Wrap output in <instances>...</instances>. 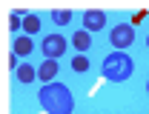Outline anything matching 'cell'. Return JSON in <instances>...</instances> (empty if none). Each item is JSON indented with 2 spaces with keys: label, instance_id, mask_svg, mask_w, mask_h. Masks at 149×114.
<instances>
[{
  "label": "cell",
  "instance_id": "cell-1",
  "mask_svg": "<svg viewBox=\"0 0 149 114\" xmlns=\"http://www.w3.org/2000/svg\"><path fill=\"white\" fill-rule=\"evenodd\" d=\"M40 109L46 114H72L74 111V97L69 91V86H63V83H46L43 89H40Z\"/></svg>",
  "mask_w": 149,
  "mask_h": 114
},
{
  "label": "cell",
  "instance_id": "cell-2",
  "mask_svg": "<svg viewBox=\"0 0 149 114\" xmlns=\"http://www.w3.org/2000/svg\"><path fill=\"white\" fill-rule=\"evenodd\" d=\"M100 71H103V77H106L109 83H123V80H129V77H132L135 63H132V57L126 54V52H112V54L103 57Z\"/></svg>",
  "mask_w": 149,
  "mask_h": 114
},
{
  "label": "cell",
  "instance_id": "cell-3",
  "mask_svg": "<svg viewBox=\"0 0 149 114\" xmlns=\"http://www.w3.org/2000/svg\"><path fill=\"white\" fill-rule=\"evenodd\" d=\"M109 40H112V46H115V52H126L132 43H135V29H132V23L115 26L109 32Z\"/></svg>",
  "mask_w": 149,
  "mask_h": 114
},
{
  "label": "cell",
  "instance_id": "cell-4",
  "mask_svg": "<svg viewBox=\"0 0 149 114\" xmlns=\"http://www.w3.org/2000/svg\"><path fill=\"white\" fill-rule=\"evenodd\" d=\"M43 54H46V60H60V54L66 52V40L60 37V34H46L43 37Z\"/></svg>",
  "mask_w": 149,
  "mask_h": 114
},
{
  "label": "cell",
  "instance_id": "cell-5",
  "mask_svg": "<svg viewBox=\"0 0 149 114\" xmlns=\"http://www.w3.org/2000/svg\"><path fill=\"white\" fill-rule=\"evenodd\" d=\"M103 23H106V14L100 9L83 12V32H97V29H103Z\"/></svg>",
  "mask_w": 149,
  "mask_h": 114
},
{
  "label": "cell",
  "instance_id": "cell-6",
  "mask_svg": "<svg viewBox=\"0 0 149 114\" xmlns=\"http://www.w3.org/2000/svg\"><path fill=\"white\" fill-rule=\"evenodd\" d=\"M57 69H60V66H57V60H43V63L37 66V77L43 80V86H46V83H55Z\"/></svg>",
  "mask_w": 149,
  "mask_h": 114
},
{
  "label": "cell",
  "instance_id": "cell-7",
  "mask_svg": "<svg viewBox=\"0 0 149 114\" xmlns=\"http://www.w3.org/2000/svg\"><path fill=\"white\" fill-rule=\"evenodd\" d=\"M72 46L77 49V54H86L89 49H92V37H89V32H74V37H72Z\"/></svg>",
  "mask_w": 149,
  "mask_h": 114
},
{
  "label": "cell",
  "instance_id": "cell-8",
  "mask_svg": "<svg viewBox=\"0 0 149 114\" xmlns=\"http://www.w3.org/2000/svg\"><path fill=\"white\" fill-rule=\"evenodd\" d=\"M32 49H35V46H32V37H29V34H20V37L15 40V49H12V52L17 57H26V54H32Z\"/></svg>",
  "mask_w": 149,
  "mask_h": 114
},
{
  "label": "cell",
  "instance_id": "cell-9",
  "mask_svg": "<svg viewBox=\"0 0 149 114\" xmlns=\"http://www.w3.org/2000/svg\"><path fill=\"white\" fill-rule=\"evenodd\" d=\"M15 74H17V83L26 86V83H32V80L37 77V69H35V66H29V63H23V66H17V71H15Z\"/></svg>",
  "mask_w": 149,
  "mask_h": 114
},
{
  "label": "cell",
  "instance_id": "cell-10",
  "mask_svg": "<svg viewBox=\"0 0 149 114\" xmlns=\"http://www.w3.org/2000/svg\"><path fill=\"white\" fill-rule=\"evenodd\" d=\"M23 32H26V34H37V32H40V17H37V14H26V17H23Z\"/></svg>",
  "mask_w": 149,
  "mask_h": 114
},
{
  "label": "cell",
  "instance_id": "cell-11",
  "mask_svg": "<svg viewBox=\"0 0 149 114\" xmlns=\"http://www.w3.org/2000/svg\"><path fill=\"white\" fill-rule=\"evenodd\" d=\"M52 20H55L57 26H66V23H72V12L69 9H55L52 12Z\"/></svg>",
  "mask_w": 149,
  "mask_h": 114
},
{
  "label": "cell",
  "instance_id": "cell-12",
  "mask_svg": "<svg viewBox=\"0 0 149 114\" xmlns=\"http://www.w3.org/2000/svg\"><path fill=\"white\" fill-rule=\"evenodd\" d=\"M72 69L77 71V74H83V71L89 69V57H86V54H77V57L72 60Z\"/></svg>",
  "mask_w": 149,
  "mask_h": 114
},
{
  "label": "cell",
  "instance_id": "cell-13",
  "mask_svg": "<svg viewBox=\"0 0 149 114\" xmlns=\"http://www.w3.org/2000/svg\"><path fill=\"white\" fill-rule=\"evenodd\" d=\"M9 29H12V32L23 29V20H20V14H9Z\"/></svg>",
  "mask_w": 149,
  "mask_h": 114
},
{
  "label": "cell",
  "instance_id": "cell-14",
  "mask_svg": "<svg viewBox=\"0 0 149 114\" xmlns=\"http://www.w3.org/2000/svg\"><path fill=\"white\" fill-rule=\"evenodd\" d=\"M9 69H15V71H17V54H15V52L9 54Z\"/></svg>",
  "mask_w": 149,
  "mask_h": 114
},
{
  "label": "cell",
  "instance_id": "cell-15",
  "mask_svg": "<svg viewBox=\"0 0 149 114\" xmlns=\"http://www.w3.org/2000/svg\"><path fill=\"white\" fill-rule=\"evenodd\" d=\"M146 91H149V80H146Z\"/></svg>",
  "mask_w": 149,
  "mask_h": 114
},
{
  "label": "cell",
  "instance_id": "cell-16",
  "mask_svg": "<svg viewBox=\"0 0 149 114\" xmlns=\"http://www.w3.org/2000/svg\"><path fill=\"white\" fill-rule=\"evenodd\" d=\"M146 46H149V37H146Z\"/></svg>",
  "mask_w": 149,
  "mask_h": 114
}]
</instances>
